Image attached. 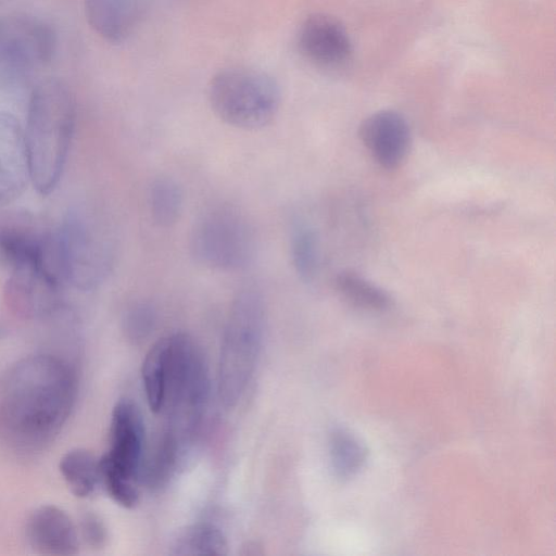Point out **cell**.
<instances>
[{
    "instance_id": "1",
    "label": "cell",
    "mask_w": 556,
    "mask_h": 556,
    "mask_svg": "<svg viewBox=\"0 0 556 556\" xmlns=\"http://www.w3.org/2000/svg\"><path fill=\"white\" fill-rule=\"evenodd\" d=\"M77 377L52 354L27 356L0 383V435L13 448L35 452L59 434L74 408Z\"/></svg>"
},
{
    "instance_id": "2",
    "label": "cell",
    "mask_w": 556,
    "mask_h": 556,
    "mask_svg": "<svg viewBox=\"0 0 556 556\" xmlns=\"http://www.w3.org/2000/svg\"><path fill=\"white\" fill-rule=\"evenodd\" d=\"M75 128L74 99L60 80L47 79L33 90L25 140L30 179L40 194L60 181Z\"/></svg>"
},
{
    "instance_id": "3",
    "label": "cell",
    "mask_w": 556,
    "mask_h": 556,
    "mask_svg": "<svg viewBox=\"0 0 556 556\" xmlns=\"http://www.w3.org/2000/svg\"><path fill=\"white\" fill-rule=\"evenodd\" d=\"M266 321L263 295L253 288L233 298L225 324L218 368V396L225 407L241 399L262 349Z\"/></svg>"
},
{
    "instance_id": "4",
    "label": "cell",
    "mask_w": 556,
    "mask_h": 556,
    "mask_svg": "<svg viewBox=\"0 0 556 556\" xmlns=\"http://www.w3.org/2000/svg\"><path fill=\"white\" fill-rule=\"evenodd\" d=\"M168 337L165 396L162 412L168 433L180 445L197 430L206 406L210 381L203 354L193 338L177 332ZM161 412V413H162Z\"/></svg>"
},
{
    "instance_id": "5",
    "label": "cell",
    "mask_w": 556,
    "mask_h": 556,
    "mask_svg": "<svg viewBox=\"0 0 556 556\" xmlns=\"http://www.w3.org/2000/svg\"><path fill=\"white\" fill-rule=\"evenodd\" d=\"M207 99L223 123L238 129L257 130L277 116L281 93L268 74L247 66H231L211 78Z\"/></svg>"
},
{
    "instance_id": "6",
    "label": "cell",
    "mask_w": 556,
    "mask_h": 556,
    "mask_svg": "<svg viewBox=\"0 0 556 556\" xmlns=\"http://www.w3.org/2000/svg\"><path fill=\"white\" fill-rule=\"evenodd\" d=\"M257 242L252 223L232 205L206 210L194 222L189 239L192 258L205 268L238 271L254 260Z\"/></svg>"
},
{
    "instance_id": "7",
    "label": "cell",
    "mask_w": 556,
    "mask_h": 556,
    "mask_svg": "<svg viewBox=\"0 0 556 556\" xmlns=\"http://www.w3.org/2000/svg\"><path fill=\"white\" fill-rule=\"evenodd\" d=\"M144 446L141 414L131 401L119 400L110 422V447L100 458L101 484L121 506L132 508L139 500L138 481Z\"/></svg>"
},
{
    "instance_id": "8",
    "label": "cell",
    "mask_w": 556,
    "mask_h": 556,
    "mask_svg": "<svg viewBox=\"0 0 556 556\" xmlns=\"http://www.w3.org/2000/svg\"><path fill=\"white\" fill-rule=\"evenodd\" d=\"M54 235L65 282L89 291L105 280L113 266V248L90 217L70 211Z\"/></svg>"
},
{
    "instance_id": "9",
    "label": "cell",
    "mask_w": 556,
    "mask_h": 556,
    "mask_svg": "<svg viewBox=\"0 0 556 556\" xmlns=\"http://www.w3.org/2000/svg\"><path fill=\"white\" fill-rule=\"evenodd\" d=\"M63 283L62 277L47 266L18 265L11 268L3 289V301L18 318H52L64 308L61 300Z\"/></svg>"
},
{
    "instance_id": "10",
    "label": "cell",
    "mask_w": 556,
    "mask_h": 556,
    "mask_svg": "<svg viewBox=\"0 0 556 556\" xmlns=\"http://www.w3.org/2000/svg\"><path fill=\"white\" fill-rule=\"evenodd\" d=\"M359 138L372 159L387 169L399 167L412 146L406 119L392 110L378 111L365 118L359 127Z\"/></svg>"
},
{
    "instance_id": "11",
    "label": "cell",
    "mask_w": 556,
    "mask_h": 556,
    "mask_svg": "<svg viewBox=\"0 0 556 556\" xmlns=\"http://www.w3.org/2000/svg\"><path fill=\"white\" fill-rule=\"evenodd\" d=\"M298 46L305 59L324 68L342 66L352 53L344 27L334 17L320 13L307 16L301 24Z\"/></svg>"
},
{
    "instance_id": "12",
    "label": "cell",
    "mask_w": 556,
    "mask_h": 556,
    "mask_svg": "<svg viewBox=\"0 0 556 556\" xmlns=\"http://www.w3.org/2000/svg\"><path fill=\"white\" fill-rule=\"evenodd\" d=\"M29 179L25 134L15 116L0 112V205L16 200Z\"/></svg>"
},
{
    "instance_id": "13",
    "label": "cell",
    "mask_w": 556,
    "mask_h": 556,
    "mask_svg": "<svg viewBox=\"0 0 556 556\" xmlns=\"http://www.w3.org/2000/svg\"><path fill=\"white\" fill-rule=\"evenodd\" d=\"M30 547L40 554L68 556L78 552L77 526L61 508L43 505L35 509L26 525Z\"/></svg>"
},
{
    "instance_id": "14",
    "label": "cell",
    "mask_w": 556,
    "mask_h": 556,
    "mask_svg": "<svg viewBox=\"0 0 556 556\" xmlns=\"http://www.w3.org/2000/svg\"><path fill=\"white\" fill-rule=\"evenodd\" d=\"M91 28L112 43L126 40L143 14V0H84Z\"/></svg>"
},
{
    "instance_id": "15",
    "label": "cell",
    "mask_w": 556,
    "mask_h": 556,
    "mask_svg": "<svg viewBox=\"0 0 556 556\" xmlns=\"http://www.w3.org/2000/svg\"><path fill=\"white\" fill-rule=\"evenodd\" d=\"M60 471L71 492L80 498L101 484L100 458L85 448L68 451L60 460Z\"/></svg>"
},
{
    "instance_id": "16",
    "label": "cell",
    "mask_w": 556,
    "mask_h": 556,
    "mask_svg": "<svg viewBox=\"0 0 556 556\" xmlns=\"http://www.w3.org/2000/svg\"><path fill=\"white\" fill-rule=\"evenodd\" d=\"M148 206L151 219L161 228L174 226L184 208V191L172 177L161 175L154 178L148 190Z\"/></svg>"
},
{
    "instance_id": "17",
    "label": "cell",
    "mask_w": 556,
    "mask_h": 556,
    "mask_svg": "<svg viewBox=\"0 0 556 556\" xmlns=\"http://www.w3.org/2000/svg\"><path fill=\"white\" fill-rule=\"evenodd\" d=\"M333 283L338 293L357 307L386 311L392 305V298L386 290L355 271L339 273Z\"/></svg>"
},
{
    "instance_id": "18",
    "label": "cell",
    "mask_w": 556,
    "mask_h": 556,
    "mask_svg": "<svg viewBox=\"0 0 556 556\" xmlns=\"http://www.w3.org/2000/svg\"><path fill=\"white\" fill-rule=\"evenodd\" d=\"M168 358V337L159 339L142 363V382L149 408L161 413L164 404Z\"/></svg>"
},
{
    "instance_id": "19",
    "label": "cell",
    "mask_w": 556,
    "mask_h": 556,
    "mask_svg": "<svg viewBox=\"0 0 556 556\" xmlns=\"http://www.w3.org/2000/svg\"><path fill=\"white\" fill-rule=\"evenodd\" d=\"M290 256L299 278L304 282L314 281L320 267V242L314 228L303 223L293 227Z\"/></svg>"
},
{
    "instance_id": "20",
    "label": "cell",
    "mask_w": 556,
    "mask_h": 556,
    "mask_svg": "<svg viewBox=\"0 0 556 556\" xmlns=\"http://www.w3.org/2000/svg\"><path fill=\"white\" fill-rule=\"evenodd\" d=\"M176 555H224L227 540L212 523H197L182 531L174 543Z\"/></svg>"
},
{
    "instance_id": "21",
    "label": "cell",
    "mask_w": 556,
    "mask_h": 556,
    "mask_svg": "<svg viewBox=\"0 0 556 556\" xmlns=\"http://www.w3.org/2000/svg\"><path fill=\"white\" fill-rule=\"evenodd\" d=\"M330 460L339 478L353 476L365 459L364 446L346 430L337 429L329 440Z\"/></svg>"
},
{
    "instance_id": "22",
    "label": "cell",
    "mask_w": 556,
    "mask_h": 556,
    "mask_svg": "<svg viewBox=\"0 0 556 556\" xmlns=\"http://www.w3.org/2000/svg\"><path fill=\"white\" fill-rule=\"evenodd\" d=\"M157 321L155 307L147 301H139L130 305L123 316V331L134 343L142 342L154 330Z\"/></svg>"
},
{
    "instance_id": "23",
    "label": "cell",
    "mask_w": 556,
    "mask_h": 556,
    "mask_svg": "<svg viewBox=\"0 0 556 556\" xmlns=\"http://www.w3.org/2000/svg\"><path fill=\"white\" fill-rule=\"evenodd\" d=\"M79 538L91 547H101L106 540V529L102 520L92 513H85L77 526Z\"/></svg>"
}]
</instances>
